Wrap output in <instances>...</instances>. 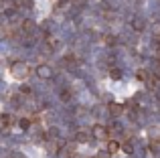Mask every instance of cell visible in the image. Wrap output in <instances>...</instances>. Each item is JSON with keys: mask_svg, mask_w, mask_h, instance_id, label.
<instances>
[{"mask_svg": "<svg viewBox=\"0 0 160 158\" xmlns=\"http://www.w3.org/2000/svg\"><path fill=\"white\" fill-rule=\"evenodd\" d=\"M10 73L14 79H24L31 73V67H28L27 63H22V61H14V63L10 65Z\"/></svg>", "mask_w": 160, "mask_h": 158, "instance_id": "cell-1", "label": "cell"}, {"mask_svg": "<svg viewBox=\"0 0 160 158\" xmlns=\"http://www.w3.org/2000/svg\"><path fill=\"white\" fill-rule=\"evenodd\" d=\"M91 136H93L95 140H108L109 138V132L106 126H102V124H95L93 130H91Z\"/></svg>", "mask_w": 160, "mask_h": 158, "instance_id": "cell-2", "label": "cell"}, {"mask_svg": "<svg viewBox=\"0 0 160 158\" xmlns=\"http://www.w3.org/2000/svg\"><path fill=\"white\" fill-rule=\"evenodd\" d=\"M37 75L43 77V79H49V77H53V69L49 65H39L37 67Z\"/></svg>", "mask_w": 160, "mask_h": 158, "instance_id": "cell-3", "label": "cell"}, {"mask_svg": "<svg viewBox=\"0 0 160 158\" xmlns=\"http://www.w3.org/2000/svg\"><path fill=\"white\" fill-rule=\"evenodd\" d=\"M57 156H59V158H71V156H73V148H71L69 144H65V146H61V148H59Z\"/></svg>", "mask_w": 160, "mask_h": 158, "instance_id": "cell-4", "label": "cell"}, {"mask_svg": "<svg viewBox=\"0 0 160 158\" xmlns=\"http://www.w3.org/2000/svg\"><path fill=\"white\" fill-rule=\"evenodd\" d=\"M118 150H120V144H118L116 140H109L108 142V154H116Z\"/></svg>", "mask_w": 160, "mask_h": 158, "instance_id": "cell-5", "label": "cell"}, {"mask_svg": "<svg viewBox=\"0 0 160 158\" xmlns=\"http://www.w3.org/2000/svg\"><path fill=\"white\" fill-rule=\"evenodd\" d=\"M77 142H81V144L89 142V132H85V130H79V132H77Z\"/></svg>", "mask_w": 160, "mask_h": 158, "instance_id": "cell-6", "label": "cell"}, {"mask_svg": "<svg viewBox=\"0 0 160 158\" xmlns=\"http://www.w3.org/2000/svg\"><path fill=\"white\" fill-rule=\"evenodd\" d=\"M122 111H124V110H122L120 103H109V114H112V116H120Z\"/></svg>", "mask_w": 160, "mask_h": 158, "instance_id": "cell-7", "label": "cell"}, {"mask_svg": "<svg viewBox=\"0 0 160 158\" xmlns=\"http://www.w3.org/2000/svg\"><path fill=\"white\" fill-rule=\"evenodd\" d=\"M136 77L140 79V81H148V79H150V73L146 71V69H138V71H136Z\"/></svg>", "mask_w": 160, "mask_h": 158, "instance_id": "cell-8", "label": "cell"}, {"mask_svg": "<svg viewBox=\"0 0 160 158\" xmlns=\"http://www.w3.org/2000/svg\"><path fill=\"white\" fill-rule=\"evenodd\" d=\"M132 27H134V31H144V20H132Z\"/></svg>", "mask_w": 160, "mask_h": 158, "instance_id": "cell-9", "label": "cell"}, {"mask_svg": "<svg viewBox=\"0 0 160 158\" xmlns=\"http://www.w3.org/2000/svg\"><path fill=\"white\" fill-rule=\"evenodd\" d=\"M146 83H150L152 87H158V85H160V77H158V75H150V79H148Z\"/></svg>", "mask_w": 160, "mask_h": 158, "instance_id": "cell-10", "label": "cell"}, {"mask_svg": "<svg viewBox=\"0 0 160 158\" xmlns=\"http://www.w3.org/2000/svg\"><path fill=\"white\" fill-rule=\"evenodd\" d=\"M32 28H35V22H32V20H24L22 22V31H32Z\"/></svg>", "mask_w": 160, "mask_h": 158, "instance_id": "cell-11", "label": "cell"}, {"mask_svg": "<svg viewBox=\"0 0 160 158\" xmlns=\"http://www.w3.org/2000/svg\"><path fill=\"white\" fill-rule=\"evenodd\" d=\"M122 150H124L126 154H132V152H134V146L130 142H126V144H122Z\"/></svg>", "mask_w": 160, "mask_h": 158, "instance_id": "cell-12", "label": "cell"}, {"mask_svg": "<svg viewBox=\"0 0 160 158\" xmlns=\"http://www.w3.org/2000/svg\"><path fill=\"white\" fill-rule=\"evenodd\" d=\"M18 124H20V130H28V128H31V122H28L27 118H22Z\"/></svg>", "mask_w": 160, "mask_h": 158, "instance_id": "cell-13", "label": "cell"}, {"mask_svg": "<svg viewBox=\"0 0 160 158\" xmlns=\"http://www.w3.org/2000/svg\"><path fill=\"white\" fill-rule=\"evenodd\" d=\"M59 95H61V99H63V101H69V99H71V93H69L67 89H63V91H61Z\"/></svg>", "mask_w": 160, "mask_h": 158, "instance_id": "cell-14", "label": "cell"}, {"mask_svg": "<svg viewBox=\"0 0 160 158\" xmlns=\"http://www.w3.org/2000/svg\"><path fill=\"white\" fill-rule=\"evenodd\" d=\"M109 75H112V79H120V69H112V71H109Z\"/></svg>", "mask_w": 160, "mask_h": 158, "instance_id": "cell-15", "label": "cell"}, {"mask_svg": "<svg viewBox=\"0 0 160 158\" xmlns=\"http://www.w3.org/2000/svg\"><path fill=\"white\" fill-rule=\"evenodd\" d=\"M49 47H51V49H55V47H57V39H53V37H49Z\"/></svg>", "mask_w": 160, "mask_h": 158, "instance_id": "cell-16", "label": "cell"}, {"mask_svg": "<svg viewBox=\"0 0 160 158\" xmlns=\"http://www.w3.org/2000/svg\"><path fill=\"white\" fill-rule=\"evenodd\" d=\"M113 41H116L113 37H106V43H108V45H113Z\"/></svg>", "mask_w": 160, "mask_h": 158, "instance_id": "cell-17", "label": "cell"}, {"mask_svg": "<svg viewBox=\"0 0 160 158\" xmlns=\"http://www.w3.org/2000/svg\"><path fill=\"white\" fill-rule=\"evenodd\" d=\"M154 35L160 37V24H156V27H154Z\"/></svg>", "mask_w": 160, "mask_h": 158, "instance_id": "cell-18", "label": "cell"}, {"mask_svg": "<svg viewBox=\"0 0 160 158\" xmlns=\"http://www.w3.org/2000/svg\"><path fill=\"white\" fill-rule=\"evenodd\" d=\"M95 158H108V154H106V152H99V154L95 156Z\"/></svg>", "mask_w": 160, "mask_h": 158, "instance_id": "cell-19", "label": "cell"}]
</instances>
